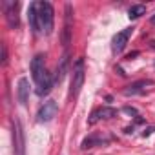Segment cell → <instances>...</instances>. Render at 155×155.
I'll use <instances>...</instances> for the list:
<instances>
[{
  "label": "cell",
  "mask_w": 155,
  "mask_h": 155,
  "mask_svg": "<svg viewBox=\"0 0 155 155\" xmlns=\"http://www.w3.org/2000/svg\"><path fill=\"white\" fill-rule=\"evenodd\" d=\"M17 97H18V102H20L22 106L27 104V99H29V80H27L26 77H20V79H18Z\"/></svg>",
  "instance_id": "30bf717a"
},
{
  "label": "cell",
  "mask_w": 155,
  "mask_h": 155,
  "mask_svg": "<svg viewBox=\"0 0 155 155\" xmlns=\"http://www.w3.org/2000/svg\"><path fill=\"white\" fill-rule=\"evenodd\" d=\"M108 141H110V139L102 137V135H89V137H86L84 141H82L80 148H82V150H89V148H95V146H102V144L108 142Z\"/></svg>",
  "instance_id": "8fae6325"
},
{
  "label": "cell",
  "mask_w": 155,
  "mask_h": 155,
  "mask_svg": "<svg viewBox=\"0 0 155 155\" xmlns=\"http://www.w3.org/2000/svg\"><path fill=\"white\" fill-rule=\"evenodd\" d=\"M13 153L26 155V141H24V130H22L20 119L13 120Z\"/></svg>",
  "instance_id": "3957f363"
},
{
  "label": "cell",
  "mask_w": 155,
  "mask_h": 155,
  "mask_svg": "<svg viewBox=\"0 0 155 155\" xmlns=\"http://www.w3.org/2000/svg\"><path fill=\"white\" fill-rule=\"evenodd\" d=\"M113 117H117V110L115 108H99V110H95L91 113L88 124L93 126V124H97L100 119H113Z\"/></svg>",
  "instance_id": "9c48e42d"
},
{
  "label": "cell",
  "mask_w": 155,
  "mask_h": 155,
  "mask_svg": "<svg viewBox=\"0 0 155 155\" xmlns=\"http://www.w3.org/2000/svg\"><path fill=\"white\" fill-rule=\"evenodd\" d=\"M53 84H55V77L51 75V73H46L44 80L37 86V93H38L40 97H42V95H48V93L51 91V88H53Z\"/></svg>",
  "instance_id": "7c38bea8"
},
{
  "label": "cell",
  "mask_w": 155,
  "mask_h": 155,
  "mask_svg": "<svg viewBox=\"0 0 155 155\" xmlns=\"http://www.w3.org/2000/svg\"><path fill=\"white\" fill-rule=\"evenodd\" d=\"M68 64H69V55H68V53H64V57H62L60 64L57 66V71H55V82H60L62 79H64L66 71H68Z\"/></svg>",
  "instance_id": "5bb4252c"
},
{
  "label": "cell",
  "mask_w": 155,
  "mask_h": 155,
  "mask_svg": "<svg viewBox=\"0 0 155 155\" xmlns=\"http://www.w3.org/2000/svg\"><path fill=\"white\" fill-rule=\"evenodd\" d=\"M4 13H6V20L9 27H18V2H11V0H4L2 2Z\"/></svg>",
  "instance_id": "52a82bcc"
},
{
  "label": "cell",
  "mask_w": 155,
  "mask_h": 155,
  "mask_svg": "<svg viewBox=\"0 0 155 155\" xmlns=\"http://www.w3.org/2000/svg\"><path fill=\"white\" fill-rule=\"evenodd\" d=\"M151 84V80H139V82H133V84H130L126 89H124V95H137V93H142L144 88L150 86Z\"/></svg>",
  "instance_id": "4fadbf2b"
},
{
  "label": "cell",
  "mask_w": 155,
  "mask_h": 155,
  "mask_svg": "<svg viewBox=\"0 0 155 155\" xmlns=\"http://www.w3.org/2000/svg\"><path fill=\"white\" fill-rule=\"evenodd\" d=\"M153 131H155V126H151V128H146V130L142 131V137H150Z\"/></svg>",
  "instance_id": "ac0fdd59"
},
{
  "label": "cell",
  "mask_w": 155,
  "mask_h": 155,
  "mask_svg": "<svg viewBox=\"0 0 155 155\" xmlns=\"http://www.w3.org/2000/svg\"><path fill=\"white\" fill-rule=\"evenodd\" d=\"M2 62L4 64L7 62V48H6V44H2Z\"/></svg>",
  "instance_id": "e0dca14e"
},
{
  "label": "cell",
  "mask_w": 155,
  "mask_h": 155,
  "mask_svg": "<svg viewBox=\"0 0 155 155\" xmlns=\"http://www.w3.org/2000/svg\"><path fill=\"white\" fill-rule=\"evenodd\" d=\"M137 55H139V51H133V53H130V55H128V58H130V60H131V58H133V57H137Z\"/></svg>",
  "instance_id": "d6986e66"
},
{
  "label": "cell",
  "mask_w": 155,
  "mask_h": 155,
  "mask_svg": "<svg viewBox=\"0 0 155 155\" xmlns=\"http://www.w3.org/2000/svg\"><path fill=\"white\" fill-rule=\"evenodd\" d=\"M151 24H155V15H153V17H151Z\"/></svg>",
  "instance_id": "ffe728a7"
},
{
  "label": "cell",
  "mask_w": 155,
  "mask_h": 155,
  "mask_svg": "<svg viewBox=\"0 0 155 155\" xmlns=\"http://www.w3.org/2000/svg\"><path fill=\"white\" fill-rule=\"evenodd\" d=\"M86 71H84V58H77L73 64V80H71V97H77L82 86H84Z\"/></svg>",
  "instance_id": "7a4b0ae2"
},
{
  "label": "cell",
  "mask_w": 155,
  "mask_h": 155,
  "mask_svg": "<svg viewBox=\"0 0 155 155\" xmlns=\"http://www.w3.org/2000/svg\"><path fill=\"white\" fill-rule=\"evenodd\" d=\"M144 13H146V6H144V4H135V6H131V7L128 9V17L133 18V20L141 18Z\"/></svg>",
  "instance_id": "9a60e30c"
},
{
  "label": "cell",
  "mask_w": 155,
  "mask_h": 155,
  "mask_svg": "<svg viewBox=\"0 0 155 155\" xmlns=\"http://www.w3.org/2000/svg\"><path fill=\"white\" fill-rule=\"evenodd\" d=\"M151 48H153V49H155V40H153V42H151Z\"/></svg>",
  "instance_id": "44dd1931"
},
{
  "label": "cell",
  "mask_w": 155,
  "mask_h": 155,
  "mask_svg": "<svg viewBox=\"0 0 155 155\" xmlns=\"http://www.w3.org/2000/svg\"><path fill=\"white\" fill-rule=\"evenodd\" d=\"M57 111H58V104H57L53 99H49V100H46L44 104L40 106L37 119H38V122H49L51 119L57 115Z\"/></svg>",
  "instance_id": "5b68a950"
},
{
  "label": "cell",
  "mask_w": 155,
  "mask_h": 155,
  "mask_svg": "<svg viewBox=\"0 0 155 155\" xmlns=\"http://www.w3.org/2000/svg\"><path fill=\"white\" fill-rule=\"evenodd\" d=\"M131 33H133V27H126V29L119 31V33L113 37V40H111V51H113L115 55L120 53V51L126 48V44H128V40H130Z\"/></svg>",
  "instance_id": "8992f818"
},
{
  "label": "cell",
  "mask_w": 155,
  "mask_h": 155,
  "mask_svg": "<svg viewBox=\"0 0 155 155\" xmlns=\"http://www.w3.org/2000/svg\"><path fill=\"white\" fill-rule=\"evenodd\" d=\"M38 4V18H40V26L46 35L53 33V26H55V9L49 2H37Z\"/></svg>",
  "instance_id": "6da1fadb"
},
{
  "label": "cell",
  "mask_w": 155,
  "mask_h": 155,
  "mask_svg": "<svg viewBox=\"0 0 155 155\" xmlns=\"http://www.w3.org/2000/svg\"><path fill=\"white\" fill-rule=\"evenodd\" d=\"M27 22L33 29V33L38 35L42 31V26H40V18H38V4L37 2H31L27 7Z\"/></svg>",
  "instance_id": "ba28073f"
},
{
  "label": "cell",
  "mask_w": 155,
  "mask_h": 155,
  "mask_svg": "<svg viewBox=\"0 0 155 155\" xmlns=\"http://www.w3.org/2000/svg\"><path fill=\"white\" fill-rule=\"evenodd\" d=\"M46 73H48V69H46V57L42 53H38V55L33 57V60H31V77H33L37 86L44 80Z\"/></svg>",
  "instance_id": "277c9868"
},
{
  "label": "cell",
  "mask_w": 155,
  "mask_h": 155,
  "mask_svg": "<svg viewBox=\"0 0 155 155\" xmlns=\"http://www.w3.org/2000/svg\"><path fill=\"white\" fill-rule=\"evenodd\" d=\"M124 113H128V115H139V113H137V110L135 108H131V106H124Z\"/></svg>",
  "instance_id": "2e32d148"
}]
</instances>
